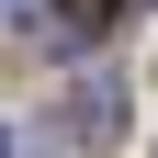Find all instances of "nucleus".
<instances>
[{"mask_svg":"<svg viewBox=\"0 0 158 158\" xmlns=\"http://www.w3.org/2000/svg\"><path fill=\"white\" fill-rule=\"evenodd\" d=\"M68 135H79V147H113V135H124V90H113L102 68L68 90Z\"/></svg>","mask_w":158,"mask_h":158,"instance_id":"1","label":"nucleus"},{"mask_svg":"<svg viewBox=\"0 0 158 158\" xmlns=\"http://www.w3.org/2000/svg\"><path fill=\"white\" fill-rule=\"evenodd\" d=\"M45 11H56V23H68V34H102L113 11H124V0H45Z\"/></svg>","mask_w":158,"mask_h":158,"instance_id":"2","label":"nucleus"}]
</instances>
